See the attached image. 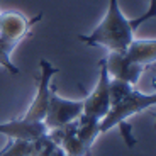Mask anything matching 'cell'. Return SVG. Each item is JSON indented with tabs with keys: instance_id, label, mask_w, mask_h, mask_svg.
I'll use <instances>...</instances> for the list:
<instances>
[{
	"instance_id": "obj_1",
	"label": "cell",
	"mask_w": 156,
	"mask_h": 156,
	"mask_svg": "<svg viewBox=\"0 0 156 156\" xmlns=\"http://www.w3.org/2000/svg\"><path fill=\"white\" fill-rule=\"evenodd\" d=\"M78 39L88 46H100L109 51L124 53L133 43L134 29L131 27V20L122 14L119 0H109L102 22L90 34H80Z\"/></svg>"
},
{
	"instance_id": "obj_2",
	"label": "cell",
	"mask_w": 156,
	"mask_h": 156,
	"mask_svg": "<svg viewBox=\"0 0 156 156\" xmlns=\"http://www.w3.org/2000/svg\"><path fill=\"white\" fill-rule=\"evenodd\" d=\"M43 19V14L29 19L17 10L2 12L0 16V46L10 55L14 48L31 34V29L36 22Z\"/></svg>"
},
{
	"instance_id": "obj_3",
	"label": "cell",
	"mask_w": 156,
	"mask_h": 156,
	"mask_svg": "<svg viewBox=\"0 0 156 156\" xmlns=\"http://www.w3.org/2000/svg\"><path fill=\"white\" fill-rule=\"evenodd\" d=\"M83 112V100H68L58 95L56 87L51 85V97L48 104L46 117H44V126L48 131L63 127L76 121Z\"/></svg>"
},
{
	"instance_id": "obj_4",
	"label": "cell",
	"mask_w": 156,
	"mask_h": 156,
	"mask_svg": "<svg viewBox=\"0 0 156 156\" xmlns=\"http://www.w3.org/2000/svg\"><path fill=\"white\" fill-rule=\"evenodd\" d=\"M39 68H41V75H39V87H37V92H36V97L31 102V105L27 107L26 114L20 117V119H24L27 122H43L44 121L48 104H49V97H51V78L59 71L48 59H41L39 61Z\"/></svg>"
},
{
	"instance_id": "obj_5",
	"label": "cell",
	"mask_w": 156,
	"mask_h": 156,
	"mask_svg": "<svg viewBox=\"0 0 156 156\" xmlns=\"http://www.w3.org/2000/svg\"><path fill=\"white\" fill-rule=\"evenodd\" d=\"M109 71L105 66V59L98 61V80L95 85L94 92L88 94L83 98V112L85 115L95 117L98 121H102L110 110V98H109Z\"/></svg>"
},
{
	"instance_id": "obj_6",
	"label": "cell",
	"mask_w": 156,
	"mask_h": 156,
	"mask_svg": "<svg viewBox=\"0 0 156 156\" xmlns=\"http://www.w3.org/2000/svg\"><path fill=\"white\" fill-rule=\"evenodd\" d=\"M104 59H105V66H107V71H109L110 78H117V80L127 82L131 85H136L139 82L143 71L146 70L144 66H139L136 63L129 61L124 53L110 51V55Z\"/></svg>"
},
{
	"instance_id": "obj_7",
	"label": "cell",
	"mask_w": 156,
	"mask_h": 156,
	"mask_svg": "<svg viewBox=\"0 0 156 156\" xmlns=\"http://www.w3.org/2000/svg\"><path fill=\"white\" fill-rule=\"evenodd\" d=\"M0 134L9 139L36 141L48 134L44 122H27L24 119H14L9 122H0Z\"/></svg>"
},
{
	"instance_id": "obj_8",
	"label": "cell",
	"mask_w": 156,
	"mask_h": 156,
	"mask_svg": "<svg viewBox=\"0 0 156 156\" xmlns=\"http://www.w3.org/2000/svg\"><path fill=\"white\" fill-rule=\"evenodd\" d=\"M48 133L66 156H90V151L82 144V141L76 136V121L63 126V127L48 131Z\"/></svg>"
},
{
	"instance_id": "obj_9",
	"label": "cell",
	"mask_w": 156,
	"mask_h": 156,
	"mask_svg": "<svg viewBox=\"0 0 156 156\" xmlns=\"http://www.w3.org/2000/svg\"><path fill=\"white\" fill-rule=\"evenodd\" d=\"M124 55L129 61L139 66H149L156 63V39H133Z\"/></svg>"
},
{
	"instance_id": "obj_10",
	"label": "cell",
	"mask_w": 156,
	"mask_h": 156,
	"mask_svg": "<svg viewBox=\"0 0 156 156\" xmlns=\"http://www.w3.org/2000/svg\"><path fill=\"white\" fill-rule=\"evenodd\" d=\"M76 136L82 141V144L90 151L95 139L100 136V121L95 119V117L82 114L76 119Z\"/></svg>"
},
{
	"instance_id": "obj_11",
	"label": "cell",
	"mask_w": 156,
	"mask_h": 156,
	"mask_svg": "<svg viewBox=\"0 0 156 156\" xmlns=\"http://www.w3.org/2000/svg\"><path fill=\"white\" fill-rule=\"evenodd\" d=\"M36 141L10 139L9 144L0 149V156H34Z\"/></svg>"
},
{
	"instance_id": "obj_12",
	"label": "cell",
	"mask_w": 156,
	"mask_h": 156,
	"mask_svg": "<svg viewBox=\"0 0 156 156\" xmlns=\"http://www.w3.org/2000/svg\"><path fill=\"white\" fill-rule=\"evenodd\" d=\"M133 92V85L127 82H122V80H117V78H110L109 82V98H110V105L121 102L124 97H127L129 94Z\"/></svg>"
},
{
	"instance_id": "obj_13",
	"label": "cell",
	"mask_w": 156,
	"mask_h": 156,
	"mask_svg": "<svg viewBox=\"0 0 156 156\" xmlns=\"http://www.w3.org/2000/svg\"><path fill=\"white\" fill-rule=\"evenodd\" d=\"M154 17H156V0H149V5H148V10H146V14H143V16H139V17H136V19L131 20V27L136 31L139 26H143L144 22L154 19Z\"/></svg>"
},
{
	"instance_id": "obj_14",
	"label": "cell",
	"mask_w": 156,
	"mask_h": 156,
	"mask_svg": "<svg viewBox=\"0 0 156 156\" xmlns=\"http://www.w3.org/2000/svg\"><path fill=\"white\" fill-rule=\"evenodd\" d=\"M0 66L4 68V70H7L9 73H12V75H17V73H20V70L12 63V59H10V55H9L7 51L4 49V48L0 46Z\"/></svg>"
},
{
	"instance_id": "obj_15",
	"label": "cell",
	"mask_w": 156,
	"mask_h": 156,
	"mask_svg": "<svg viewBox=\"0 0 156 156\" xmlns=\"http://www.w3.org/2000/svg\"><path fill=\"white\" fill-rule=\"evenodd\" d=\"M119 131H121L122 139L126 141V144H127L129 148H134V146H136V137L133 136V127H131V124H129L127 121L121 122V124H119Z\"/></svg>"
},
{
	"instance_id": "obj_16",
	"label": "cell",
	"mask_w": 156,
	"mask_h": 156,
	"mask_svg": "<svg viewBox=\"0 0 156 156\" xmlns=\"http://www.w3.org/2000/svg\"><path fill=\"white\" fill-rule=\"evenodd\" d=\"M0 16H2V12H0Z\"/></svg>"
}]
</instances>
